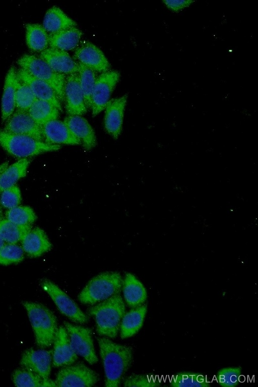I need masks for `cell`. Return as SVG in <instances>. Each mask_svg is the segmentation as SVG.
Masks as SVG:
<instances>
[{
	"label": "cell",
	"instance_id": "obj_1",
	"mask_svg": "<svg viewBox=\"0 0 258 387\" xmlns=\"http://www.w3.org/2000/svg\"><path fill=\"white\" fill-rule=\"evenodd\" d=\"M106 386H117L133 359L132 348L117 344L106 337H97Z\"/></svg>",
	"mask_w": 258,
	"mask_h": 387
},
{
	"label": "cell",
	"instance_id": "obj_2",
	"mask_svg": "<svg viewBox=\"0 0 258 387\" xmlns=\"http://www.w3.org/2000/svg\"><path fill=\"white\" fill-rule=\"evenodd\" d=\"M125 310L122 298L117 293L90 307L88 312L94 317L98 334L114 338L118 334Z\"/></svg>",
	"mask_w": 258,
	"mask_h": 387
},
{
	"label": "cell",
	"instance_id": "obj_3",
	"mask_svg": "<svg viewBox=\"0 0 258 387\" xmlns=\"http://www.w3.org/2000/svg\"><path fill=\"white\" fill-rule=\"evenodd\" d=\"M22 304L27 311L37 346L41 348L51 346L58 329L54 314L39 303L23 301Z\"/></svg>",
	"mask_w": 258,
	"mask_h": 387
},
{
	"label": "cell",
	"instance_id": "obj_4",
	"mask_svg": "<svg viewBox=\"0 0 258 387\" xmlns=\"http://www.w3.org/2000/svg\"><path fill=\"white\" fill-rule=\"evenodd\" d=\"M123 279L119 273L106 272L92 278L78 295L84 304H93L119 293Z\"/></svg>",
	"mask_w": 258,
	"mask_h": 387
},
{
	"label": "cell",
	"instance_id": "obj_5",
	"mask_svg": "<svg viewBox=\"0 0 258 387\" xmlns=\"http://www.w3.org/2000/svg\"><path fill=\"white\" fill-rule=\"evenodd\" d=\"M0 145L9 154L20 159L60 148V145L39 141L26 136L10 134L2 128L0 129Z\"/></svg>",
	"mask_w": 258,
	"mask_h": 387
},
{
	"label": "cell",
	"instance_id": "obj_6",
	"mask_svg": "<svg viewBox=\"0 0 258 387\" xmlns=\"http://www.w3.org/2000/svg\"><path fill=\"white\" fill-rule=\"evenodd\" d=\"M17 63L21 69L49 84L60 101L64 100L65 75L55 72L41 58L34 55L24 54Z\"/></svg>",
	"mask_w": 258,
	"mask_h": 387
},
{
	"label": "cell",
	"instance_id": "obj_7",
	"mask_svg": "<svg viewBox=\"0 0 258 387\" xmlns=\"http://www.w3.org/2000/svg\"><path fill=\"white\" fill-rule=\"evenodd\" d=\"M40 284L62 314L75 322L84 324L88 321V317L77 303L56 284L47 279H43Z\"/></svg>",
	"mask_w": 258,
	"mask_h": 387
},
{
	"label": "cell",
	"instance_id": "obj_8",
	"mask_svg": "<svg viewBox=\"0 0 258 387\" xmlns=\"http://www.w3.org/2000/svg\"><path fill=\"white\" fill-rule=\"evenodd\" d=\"M99 379L98 374L82 363L63 366L57 372V386H91Z\"/></svg>",
	"mask_w": 258,
	"mask_h": 387
},
{
	"label": "cell",
	"instance_id": "obj_9",
	"mask_svg": "<svg viewBox=\"0 0 258 387\" xmlns=\"http://www.w3.org/2000/svg\"><path fill=\"white\" fill-rule=\"evenodd\" d=\"M63 324L77 355L83 357L91 364L96 363L98 357L94 349L91 330L66 321Z\"/></svg>",
	"mask_w": 258,
	"mask_h": 387
},
{
	"label": "cell",
	"instance_id": "obj_10",
	"mask_svg": "<svg viewBox=\"0 0 258 387\" xmlns=\"http://www.w3.org/2000/svg\"><path fill=\"white\" fill-rule=\"evenodd\" d=\"M119 78L120 73L117 71H108L97 77L91 96L90 108L93 116L105 109Z\"/></svg>",
	"mask_w": 258,
	"mask_h": 387
},
{
	"label": "cell",
	"instance_id": "obj_11",
	"mask_svg": "<svg viewBox=\"0 0 258 387\" xmlns=\"http://www.w3.org/2000/svg\"><path fill=\"white\" fill-rule=\"evenodd\" d=\"M5 122L2 129L7 133L26 136L44 142L41 126L32 119L28 112L16 110Z\"/></svg>",
	"mask_w": 258,
	"mask_h": 387
},
{
	"label": "cell",
	"instance_id": "obj_12",
	"mask_svg": "<svg viewBox=\"0 0 258 387\" xmlns=\"http://www.w3.org/2000/svg\"><path fill=\"white\" fill-rule=\"evenodd\" d=\"M64 100L68 115H82L87 112V106L80 87L78 73L66 78L64 88Z\"/></svg>",
	"mask_w": 258,
	"mask_h": 387
},
{
	"label": "cell",
	"instance_id": "obj_13",
	"mask_svg": "<svg viewBox=\"0 0 258 387\" xmlns=\"http://www.w3.org/2000/svg\"><path fill=\"white\" fill-rule=\"evenodd\" d=\"M52 360V351L44 349H28L22 354L20 365L43 379L49 378Z\"/></svg>",
	"mask_w": 258,
	"mask_h": 387
},
{
	"label": "cell",
	"instance_id": "obj_14",
	"mask_svg": "<svg viewBox=\"0 0 258 387\" xmlns=\"http://www.w3.org/2000/svg\"><path fill=\"white\" fill-rule=\"evenodd\" d=\"M127 94L112 99L105 107L104 128L106 132L114 139L120 135L123 123Z\"/></svg>",
	"mask_w": 258,
	"mask_h": 387
},
{
	"label": "cell",
	"instance_id": "obj_15",
	"mask_svg": "<svg viewBox=\"0 0 258 387\" xmlns=\"http://www.w3.org/2000/svg\"><path fill=\"white\" fill-rule=\"evenodd\" d=\"M52 364L55 367L64 366L73 364L78 358L66 329L63 326L58 328L53 341Z\"/></svg>",
	"mask_w": 258,
	"mask_h": 387
},
{
	"label": "cell",
	"instance_id": "obj_16",
	"mask_svg": "<svg viewBox=\"0 0 258 387\" xmlns=\"http://www.w3.org/2000/svg\"><path fill=\"white\" fill-rule=\"evenodd\" d=\"M76 58L79 62L93 69L95 72L108 71L110 64L103 52L97 46L89 41H84L76 50Z\"/></svg>",
	"mask_w": 258,
	"mask_h": 387
},
{
	"label": "cell",
	"instance_id": "obj_17",
	"mask_svg": "<svg viewBox=\"0 0 258 387\" xmlns=\"http://www.w3.org/2000/svg\"><path fill=\"white\" fill-rule=\"evenodd\" d=\"M44 141L53 145H81L63 121L57 119L49 121L41 125Z\"/></svg>",
	"mask_w": 258,
	"mask_h": 387
},
{
	"label": "cell",
	"instance_id": "obj_18",
	"mask_svg": "<svg viewBox=\"0 0 258 387\" xmlns=\"http://www.w3.org/2000/svg\"><path fill=\"white\" fill-rule=\"evenodd\" d=\"M17 75L20 81L29 86L37 99L48 102L61 110L60 101L49 84L21 68L17 72Z\"/></svg>",
	"mask_w": 258,
	"mask_h": 387
},
{
	"label": "cell",
	"instance_id": "obj_19",
	"mask_svg": "<svg viewBox=\"0 0 258 387\" xmlns=\"http://www.w3.org/2000/svg\"><path fill=\"white\" fill-rule=\"evenodd\" d=\"M39 57L57 73L67 75L78 73V63L66 51L49 47L41 52Z\"/></svg>",
	"mask_w": 258,
	"mask_h": 387
},
{
	"label": "cell",
	"instance_id": "obj_20",
	"mask_svg": "<svg viewBox=\"0 0 258 387\" xmlns=\"http://www.w3.org/2000/svg\"><path fill=\"white\" fill-rule=\"evenodd\" d=\"M63 122L86 150H90L95 147L97 141L95 132L87 119L82 116L68 115Z\"/></svg>",
	"mask_w": 258,
	"mask_h": 387
},
{
	"label": "cell",
	"instance_id": "obj_21",
	"mask_svg": "<svg viewBox=\"0 0 258 387\" xmlns=\"http://www.w3.org/2000/svg\"><path fill=\"white\" fill-rule=\"evenodd\" d=\"M19 79L14 67H11L6 76L2 98V120L5 122L16 109L15 97Z\"/></svg>",
	"mask_w": 258,
	"mask_h": 387
},
{
	"label": "cell",
	"instance_id": "obj_22",
	"mask_svg": "<svg viewBox=\"0 0 258 387\" xmlns=\"http://www.w3.org/2000/svg\"><path fill=\"white\" fill-rule=\"evenodd\" d=\"M21 241L23 250L33 257L39 256L52 248L45 232L39 227L31 229Z\"/></svg>",
	"mask_w": 258,
	"mask_h": 387
},
{
	"label": "cell",
	"instance_id": "obj_23",
	"mask_svg": "<svg viewBox=\"0 0 258 387\" xmlns=\"http://www.w3.org/2000/svg\"><path fill=\"white\" fill-rule=\"evenodd\" d=\"M124 300L128 306L136 307L144 303L147 298L146 289L142 282L133 274H125L122 281Z\"/></svg>",
	"mask_w": 258,
	"mask_h": 387
},
{
	"label": "cell",
	"instance_id": "obj_24",
	"mask_svg": "<svg viewBox=\"0 0 258 387\" xmlns=\"http://www.w3.org/2000/svg\"><path fill=\"white\" fill-rule=\"evenodd\" d=\"M147 311V305L143 304L124 313L120 324V336L122 339L131 337L142 328Z\"/></svg>",
	"mask_w": 258,
	"mask_h": 387
},
{
	"label": "cell",
	"instance_id": "obj_25",
	"mask_svg": "<svg viewBox=\"0 0 258 387\" xmlns=\"http://www.w3.org/2000/svg\"><path fill=\"white\" fill-rule=\"evenodd\" d=\"M82 32L76 27L48 34L49 47L64 51L74 49L78 45Z\"/></svg>",
	"mask_w": 258,
	"mask_h": 387
},
{
	"label": "cell",
	"instance_id": "obj_26",
	"mask_svg": "<svg viewBox=\"0 0 258 387\" xmlns=\"http://www.w3.org/2000/svg\"><path fill=\"white\" fill-rule=\"evenodd\" d=\"M76 26V22L56 6L52 7L46 11L43 22V27L49 33Z\"/></svg>",
	"mask_w": 258,
	"mask_h": 387
},
{
	"label": "cell",
	"instance_id": "obj_27",
	"mask_svg": "<svg viewBox=\"0 0 258 387\" xmlns=\"http://www.w3.org/2000/svg\"><path fill=\"white\" fill-rule=\"evenodd\" d=\"M31 161L28 158L21 159L0 173V193L15 185L18 180L26 176Z\"/></svg>",
	"mask_w": 258,
	"mask_h": 387
},
{
	"label": "cell",
	"instance_id": "obj_28",
	"mask_svg": "<svg viewBox=\"0 0 258 387\" xmlns=\"http://www.w3.org/2000/svg\"><path fill=\"white\" fill-rule=\"evenodd\" d=\"M26 40L28 47L34 51L41 52L49 46L48 34L38 24L26 25Z\"/></svg>",
	"mask_w": 258,
	"mask_h": 387
},
{
	"label": "cell",
	"instance_id": "obj_29",
	"mask_svg": "<svg viewBox=\"0 0 258 387\" xmlns=\"http://www.w3.org/2000/svg\"><path fill=\"white\" fill-rule=\"evenodd\" d=\"M59 110L51 103L37 99L28 111L32 119L39 125L56 119L59 116Z\"/></svg>",
	"mask_w": 258,
	"mask_h": 387
},
{
	"label": "cell",
	"instance_id": "obj_30",
	"mask_svg": "<svg viewBox=\"0 0 258 387\" xmlns=\"http://www.w3.org/2000/svg\"><path fill=\"white\" fill-rule=\"evenodd\" d=\"M31 229V225H19L6 218H0V236L7 243L16 244L22 241Z\"/></svg>",
	"mask_w": 258,
	"mask_h": 387
},
{
	"label": "cell",
	"instance_id": "obj_31",
	"mask_svg": "<svg viewBox=\"0 0 258 387\" xmlns=\"http://www.w3.org/2000/svg\"><path fill=\"white\" fill-rule=\"evenodd\" d=\"M170 384L173 387H208L211 385L205 374L191 371H182L173 375Z\"/></svg>",
	"mask_w": 258,
	"mask_h": 387
},
{
	"label": "cell",
	"instance_id": "obj_32",
	"mask_svg": "<svg viewBox=\"0 0 258 387\" xmlns=\"http://www.w3.org/2000/svg\"><path fill=\"white\" fill-rule=\"evenodd\" d=\"M78 65V74L80 87L84 95L87 108H89L91 107L92 92L97 78L96 72L79 62Z\"/></svg>",
	"mask_w": 258,
	"mask_h": 387
},
{
	"label": "cell",
	"instance_id": "obj_33",
	"mask_svg": "<svg viewBox=\"0 0 258 387\" xmlns=\"http://www.w3.org/2000/svg\"><path fill=\"white\" fill-rule=\"evenodd\" d=\"M5 216L9 221L21 226L31 225L37 219L33 209L28 206H19L9 209Z\"/></svg>",
	"mask_w": 258,
	"mask_h": 387
},
{
	"label": "cell",
	"instance_id": "obj_34",
	"mask_svg": "<svg viewBox=\"0 0 258 387\" xmlns=\"http://www.w3.org/2000/svg\"><path fill=\"white\" fill-rule=\"evenodd\" d=\"M44 379L35 373L24 368L16 369L12 380L16 386H43Z\"/></svg>",
	"mask_w": 258,
	"mask_h": 387
},
{
	"label": "cell",
	"instance_id": "obj_35",
	"mask_svg": "<svg viewBox=\"0 0 258 387\" xmlns=\"http://www.w3.org/2000/svg\"><path fill=\"white\" fill-rule=\"evenodd\" d=\"M19 81L16 93V110L28 112L37 98L29 86Z\"/></svg>",
	"mask_w": 258,
	"mask_h": 387
},
{
	"label": "cell",
	"instance_id": "obj_36",
	"mask_svg": "<svg viewBox=\"0 0 258 387\" xmlns=\"http://www.w3.org/2000/svg\"><path fill=\"white\" fill-rule=\"evenodd\" d=\"M242 373L240 366L224 367L218 371L216 379L221 386L234 387L239 383Z\"/></svg>",
	"mask_w": 258,
	"mask_h": 387
},
{
	"label": "cell",
	"instance_id": "obj_37",
	"mask_svg": "<svg viewBox=\"0 0 258 387\" xmlns=\"http://www.w3.org/2000/svg\"><path fill=\"white\" fill-rule=\"evenodd\" d=\"M23 251L16 244H5L0 249V264L8 265L21 262L24 259Z\"/></svg>",
	"mask_w": 258,
	"mask_h": 387
},
{
	"label": "cell",
	"instance_id": "obj_38",
	"mask_svg": "<svg viewBox=\"0 0 258 387\" xmlns=\"http://www.w3.org/2000/svg\"><path fill=\"white\" fill-rule=\"evenodd\" d=\"M158 378L153 374H135L127 377L124 381L125 386H158L161 385Z\"/></svg>",
	"mask_w": 258,
	"mask_h": 387
},
{
	"label": "cell",
	"instance_id": "obj_39",
	"mask_svg": "<svg viewBox=\"0 0 258 387\" xmlns=\"http://www.w3.org/2000/svg\"><path fill=\"white\" fill-rule=\"evenodd\" d=\"M1 194L0 203L4 208L10 209L20 205L21 196L18 186L15 185L4 190Z\"/></svg>",
	"mask_w": 258,
	"mask_h": 387
},
{
	"label": "cell",
	"instance_id": "obj_40",
	"mask_svg": "<svg viewBox=\"0 0 258 387\" xmlns=\"http://www.w3.org/2000/svg\"><path fill=\"white\" fill-rule=\"evenodd\" d=\"M163 2L168 9L171 11L178 13L189 6L194 1L189 0H164Z\"/></svg>",
	"mask_w": 258,
	"mask_h": 387
},
{
	"label": "cell",
	"instance_id": "obj_41",
	"mask_svg": "<svg viewBox=\"0 0 258 387\" xmlns=\"http://www.w3.org/2000/svg\"><path fill=\"white\" fill-rule=\"evenodd\" d=\"M8 162H5L0 164V173L8 167Z\"/></svg>",
	"mask_w": 258,
	"mask_h": 387
},
{
	"label": "cell",
	"instance_id": "obj_42",
	"mask_svg": "<svg viewBox=\"0 0 258 387\" xmlns=\"http://www.w3.org/2000/svg\"><path fill=\"white\" fill-rule=\"evenodd\" d=\"M5 244V241L3 240V239L0 236V249L4 246Z\"/></svg>",
	"mask_w": 258,
	"mask_h": 387
},
{
	"label": "cell",
	"instance_id": "obj_43",
	"mask_svg": "<svg viewBox=\"0 0 258 387\" xmlns=\"http://www.w3.org/2000/svg\"><path fill=\"white\" fill-rule=\"evenodd\" d=\"M1 206H1V203H0V218L2 217V215H3V211H2V207Z\"/></svg>",
	"mask_w": 258,
	"mask_h": 387
}]
</instances>
